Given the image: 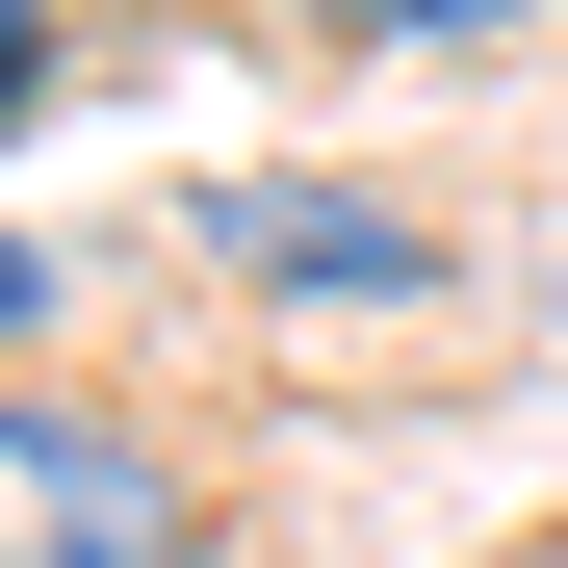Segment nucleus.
<instances>
[{"label":"nucleus","mask_w":568,"mask_h":568,"mask_svg":"<svg viewBox=\"0 0 568 568\" xmlns=\"http://www.w3.org/2000/svg\"><path fill=\"white\" fill-rule=\"evenodd\" d=\"M181 207H207V258H233V284H284V311H414V284H439V233H414V207H362V181H284V155L181 181Z\"/></svg>","instance_id":"obj_2"},{"label":"nucleus","mask_w":568,"mask_h":568,"mask_svg":"<svg viewBox=\"0 0 568 568\" xmlns=\"http://www.w3.org/2000/svg\"><path fill=\"white\" fill-rule=\"evenodd\" d=\"M27 311H52V258H27V233H0V336H27Z\"/></svg>","instance_id":"obj_5"},{"label":"nucleus","mask_w":568,"mask_h":568,"mask_svg":"<svg viewBox=\"0 0 568 568\" xmlns=\"http://www.w3.org/2000/svg\"><path fill=\"white\" fill-rule=\"evenodd\" d=\"M336 52H465V27H517V0H311Z\"/></svg>","instance_id":"obj_3"},{"label":"nucleus","mask_w":568,"mask_h":568,"mask_svg":"<svg viewBox=\"0 0 568 568\" xmlns=\"http://www.w3.org/2000/svg\"><path fill=\"white\" fill-rule=\"evenodd\" d=\"M52 104V0H0V130H27Z\"/></svg>","instance_id":"obj_4"},{"label":"nucleus","mask_w":568,"mask_h":568,"mask_svg":"<svg viewBox=\"0 0 568 568\" xmlns=\"http://www.w3.org/2000/svg\"><path fill=\"white\" fill-rule=\"evenodd\" d=\"M207 517H181V465L130 414H78V388H0V568H181Z\"/></svg>","instance_id":"obj_1"}]
</instances>
